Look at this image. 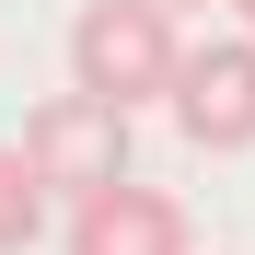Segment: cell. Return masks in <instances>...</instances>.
<instances>
[{
	"label": "cell",
	"mask_w": 255,
	"mask_h": 255,
	"mask_svg": "<svg viewBox=\"0 0 255 255\" xmlns=\"http://www.w3.org/2000/svg\"><path fill=\"white\" fill-rule=\"evenodd\" d=\"M174 70H186V35L162 0H81L70 12V81L81 93H105V105H162L174 93Z\"/></svg>",
	"instance_id": "6da1fadb"
},
{
	"label": "cell",
	"mask_w": 255,
	"mask_h": 255,
	"mask_svg": "<svg viewBox=\"0 0 255 255\" xmlns=\"http://www.w3.org/2000/svg\"><path fill=\"white\" fill-rule=\"evenodd\" d=\"M70 255H197V232H186V209L162 186L116 174L93 197H70Z\"/></svg>",
	"instance_id": "277c9868"
},
{
	"label": "cell",
	"mask_w": 255,
	"mask_h": 255,
	"mask_svg": "<svg viewBox=\"0 0 255 255\" xmlns=\"http://www.w3.org/2000/svg\"><path fill=\"white\" fill-rule=\"evenodd\" d=\"M232 12H244V35H255V0H232Z\"/></svg>",
	"instance_id": "8992f818"
},
{
	"label": "cell",
	"mask_w": 255,
	"mask_h": 255,
	"mask_svg": "<svg viewBox=\"0 0 255 255\" xmlns=\"http://www.w3.org/2000/svg\"><path fill=\"white\" fill-rule=\"evenodd\" d=\"M47 232V174L23 162V139H0V255H23Z\"/></svg>",
	"instance_id": "5b68a950"
},
{
	"label": "cell",
	"mask_w": 255,
	"mask_h": 255,
	"mask_svg": "<svg viewBox=\"0 0 255 255\" xmlns=\"http://www.w3.org/2000/svg\"><path fill=\"white\" fill-rule=\"evenodd\" d=\"M162 12H186V0H162Z\"/></svg>",
	"instance_id": "52a82bcc"
},
{
	"label": "cell",
	"mask_w": 255,
	"mask_h": 255,
	"mask_svg": "<svg viewBox=\"0 0 255 255\" xmlns=\"http://www.w3.org/2000/svg\"><path fill=\"white\" fill-rule=\"evenodd\" d=\"M174 128L197 151H244L255 139V35H209V47H186V70H174Z\"/></svg>",
	"instance_id": "3957f363"
},
{
	"label": "cell",
	"mask_w": 255,
	"mask_h": 255,
	"mask_svg": "<svg viewBox=\"0 0 255 255\" xmlns=\"http://www.w3.org/2000/svg\"><path fill=\"white\" fill-rule=\"evenodd\" d=\"M23 162L47 174V197H93V186H116L128 174V105H105V93H47L23 116Z\"/></svg>",
	"instance_id": "7a4b0ae2"
}]
</instances>
